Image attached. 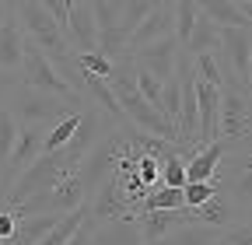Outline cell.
<instances>
[{
    "label": "cell",
    "mask_w": 252,
    "mask_h": 245,
    "mask_svg": "<svg viewBox=\"0 0 252 245\" xmlns=\"http://www.w3.org/2000/svg\"><path fill=\"white\" fill-rule=\"evenodd\" d=\"M74 63L94 77H109V70H112V60L102 53H74Z\"/></svg>",
    "instance_id": "d4e9b609"
},
{
    "label": "cell",
    "mask_w": 252,
    "mask_h": 245,
    "mask_svg": "<svg viewBox=\"0 0 252 245\" xmlns=\"http://www.w3.org/2000/svg\"><path fill=\"white\" fill-rule=\"evenodd\" d=\"M179 224H200L196 207H175V210H140L137 214V231L140 242L151 245L158 238H165L168 231H175Z\"/></svg>",
    "instance_id": "9c48e42d"
},
{
    "label": "cell",
    "mask_w": 252,
    "mask_h": 245,
    "mask_svg": "<svg viewBox=\"0 0 252 245\" xmlns=\"http://www.w3.org/2000/svg\"><path fill=\"white\" fill-rule=\"evenodd\" d=\"M63 35H67L70 53H98V25L91 14V0H70Z\"/></svg>",
    "instance_id": "ba28073f"
},
{
    "label": "cell",
    "mask_w": 252,
    "mask_h": 245,
    "mask_svg": "<svg viewBox=\"0 0 252 245\" xmlns=\"http://www.w3.org/2000/svg\"><path fill=\"white\" fill-rule=\"evenodd\" d=\"M18 81V74H4V70H0V91H4L7 84H14Z\"/></svg>",
    "instance_id": "4316f807"
},
{
    "label": "cell",
    "mask_w": 252,
    "mask_h": 245,
    "mask_svg": "<svg viewBox=\"0 0 252 245\" xmlns=\"http://www.w3.org/2000/svg\"><path fill=\"white\" fill-rule=\"evenodd\" d=\"M217 193V182L214 179H203V182H186L182 186V203L186 207H200L203 200H210Z\"/></svg>",
    "instance_id": "cb8c5ba5"
},
{
    "label": "cell",
    "mask_w": 252,
    "mask_h": 245,
    "mask_svg": "<svg viewBox=\"0 0 252 245\" xmlns=\"http://www.w3.org/2000/svg\"><path fill=\"white\" fill-rule=\"evenodd\" d=\"M14 130H18V122H14V116L0 105V168H4V161H7V151H11V144H14Z\"/></svg>",
    "instance_id": "484cf974"
},
{
    "label": "cell",
    "mask_w": 252,
    "mask_h": 245,
    "mask_svg": "<svg viewBox=\"0 0 252 245\" xmlns=\"http://www.w3.org/2000/svg\"><path fill=\"white\" fill-rule=\"evenodd\" d=\"M217 46H220V28H217L210 18H203V14H200L182 49H186L189 56H196V53H210V49H217Z\"/></svg>",
    "instance_id": "d6986e66"
},
{
    "label": "cell",
    "mask_w": 252,
    "mask_h": 245,
    "mask_svg": "<svg viewBox=\"0 0 252 245\" xmlns=\"http://www.w3.org/2000/svg\"><path fill=\"white\" fill-rule=\"evenodd\" d=\"M7 207H11V203H7V200H4V196H0V210H7Z\"/></svg>",
    "instance_id": "f546056e"
},
{
    "label": "cell",
    "mask_w": 252,
    "mask_h": 245,
    "mask_svg": "<svg viewBox=\"0 0 252 245\" xmlns=\"http://www.w3.org/2000/svg\"><path fill=\"white\" fill-rule=\"evenodd\" d=\"M21 46H25V32L14 21V14H7L0 21V70L4 74H18L21 67Z\"/></svg>",
    "instance_id": "9a60e30c"
},
{
    "label": "cell",
    "mask_w": 252,
    "mask_h": 245,
    "mask_svg": "<svg viewBox=\"0 0 252 245\" xmlns=\"http://www.w3.org/2000/svg\"><path fill=\"white\" fill-rule=\"evenodd\" d=\"M147 11H151L147 0H119V21H116V25H119V32L130 39V32L147 18Z\"/></svg>",
    "instance_id": "7402d4cb"
},
{
    "label": "cell",
    "mask_w": 252,
    "mask_h": 245,
    "mask_svg": "<svg viewBox=\"0 0 252 245\" xmlns=\"http://www.w3.org/2000/svg\"><path fill=\"white\" fill-rule=\"evenodd\" d=\"M11 14L14 21L21 25V32L35 42L49 60L56 56H70V46H67V35H63V25L39 4V0H14L11 4Z\"/></svg>",
    "instance_id": "7a4b0ae2"
},
{
    "label": "cell",
    "mask_w": 252,
    "mask_h": 245,
    "mask_svg": "<svg viewBox=\"0 0 252 245\" xmlns=\"http://www.w3.org/2000/svg\"><path fill=\"white\" fill-rule=\"evenodd\" d=\"M0 105L14 116L18 126H21V122H46V126H53L60 116H67V112L77 109L67 98L49 95V91H39V88H28L21 81H14V84H7L4 91H0Z\"/></svg>",
    "instance_id": "6da1fadb"
},
{
    "label": "cell",
    "mask_w": 252,
    "mask_h": 245,
    "mask_svg": "<svg viewBox=\"0 0 252 245\" xmlns=\"http://www.w3.org/2000/svg\"><path fill=\"white\" fill-rule=\"evenodd\" d=\"M46 122H21V126L14 130V144L7 151V161L4 168H0V189L7 193V186L14 182V175L21 168H28L32 161H35L42 154V137H46Z\"/></svg>",
    "instance_id": "8992f818"
},
{
    "label": "cell",
    "mask_w": 252,
    "mask_h": 245,
    "mask_svg": "<svg viewBox=\"0 0 252 245\" xmlns=\"http://www.w3.org/2000/svg\"><path fill=\"white\" fill-rule=\"evenodd\" d=\"M175 207H186L182 203V186H165V182H154V186L140 196V210H175Z\"/></svg>",
    "instance_id": "ffe728a7"
},
{
    "label": "cell",
    "mask_w": 252,
    "mask_h": 245,
    "mask_svg": "<svg viewBox=\"0 0 252 245\" xmlns=\"http://www.w3.org/2000/svg\"><path fill=\"white\" fill-rule=\"evenodd\" d=\"M7 14H11V4H4V7H0V21H4Z\"/></svg>",
    "instance_id": "83f0119b"
},
{
    "label": "cell",
    "mask_w": 252,
    "mask_h": 245,
    "mask_svg": "<svg viewBox=\"0 0 252 245\" xmlns=\"http://www.w3.org/2000/svg\"><path fill=\"white\" fill-rule=\"evenodd\" d=\"M0 196H4V189H0Z\"/></svg>",
    "instance_id": "4dcf8cb0"
},
{
    "label": "cell",
    "mask_w": 252,
    "mask_h": 245,
    "mask_svg": "<svg viewBox=\"0 0 252 245\" xmlns=\"http://www.w3.org/2000/svg\"><path fill=\"white\" fill-rule=\"evenodd\" d=\"M252 133V95L242 84L220 88L217 105V137L220 140H242Z\"/></svg>",
    "instance_id": "5b68a950"
},
{
    "label": "cell",
    "mask_w": 252,
    "mask_h": 245,
    "mask_svg": "<svg viewBox=\"0 0 252 245\" xmlns=\"http://www.w3.org/2000/svg\"><path fill=\"white\" fill-rule=\"evenodd\" d=\"M91 245H144L140 231H137V217H119V221L91 224Z\"/></svg>",
    "instance_id": "4fadbf2b"
},
{
    "label": "cell",
    "mask_w": 252,
    "mask_h": 245,
    "mask_svg": "<svg viewBox=\"0 0 252 245\" xmlns=\"http://www.w3.org/2000/svg\"><path fill=\"white\" fill-rule=\"evenodd\" d=\"M220 56H224L228 70L235 74V81L249 84L252 81V32L238 25L220 28Z\"/></svg>",
    "instance_id": "30bf717a"
},
{
    "label": "cell",
    "mask_w": 252,
    "mask_h": 245,
    "mask_svg": "<svg viewBox=\"0 0 252 245\" xmlns=\"http://www.w3.org/2000/svg\"><path fill=\"white\" fill-rule=\"evenodd\" d=\"M196 214H200V224H210V228H228V224H235V221H242L245 214L231 203V196L228 193H214L210 200H203L200 207H196Z\"/></svg>",
    "instance_id": "e0dca14e"
},
{
    "label": "cell",
    "mask_w": 252,
    "mask_h": 245,
    "mask_svg": "<svg viewBox=\"0 0 252 245\" xmlns=\"http://www.w3.org/2000/svg\"><path fill=\"white\" fill-rule=\"evenodd\" d=\"M210 245H252V228H249V221L242 217V221H235V224H228V228H220V235H217Z\"/></svg>",
    "instance_id": "603a6c76"
},
{
    "label": "cell",
    "mask_w": 252,
    "mask_h": 245,
    "mask_svg": "<svg viewBox=\"0 0 252 245\" xmlns=\"http://www.w3.org/2000/svg\"><path fill=\"white\" fill-rule=\"evenodd\" d=\"M81 203H88V189H84L81 175L70 172L67 179H60L56 186H49V189H42L35 196L21 200L14 207V214H56V217H60V214H67V210H74Z\"/></svg>",
    "instance_id": "277c9868"
},
{
    "label": "cell",
    "mask_w": 252,
    "mask_h": 245,
    "mask_svg": "<svg viewBox=\"0 0 252 245\" xmlns=\"http://www.w3.org/2000/svg\"><path fill=\"white\" fill-rule=\"evenodd\" d=\"M53 224H56V214H18L14 231L0 245H35Z\"/></svg>",
    "instance_id": "2e32d148"
},
{
    "label": "cell",
    "mask_w": 252,
    "mask_h": 245,
    "mask_svg": "<svg viewBox=\"0 0 252 245\" xmlns=\"http://www.w3.org/2000/svg\"><path fill=\"white\" fill-rule=\"evenodd\" d=\"M18 81L28 84V88H39V91H49V95H60V98H67L70 105H84V98L77 95V91H70L67 84H63V77L56 74V67L49 63V56L32 42L25 35V46H21V67H18Z\"/></svg>",
    "instance_id": "3957f363"
},
{
    "label": "cell",
    "mask_w": 252,
    "mask_h": 245,
    "mask_svg": "<svg viewBox=\"0 0 252 245\" xmlns=\"http://www.w3.org/2000/svg\"><path fill=\"white\" fill-rule=\"evenodd\" d=\"M217 235L220 228H210V224H179L175 231H168L165 238H158L151 245H210Z\"/></svg>",
    "instance_id": "ac0fdd59"
},
{
    "label": "cell",
    "mask_w": 252,
    "mask_h": 245,
    "mask_svg": "<svg viewBox=\"0 0 252 245\" xmlns=\"http://www.w3.org/2000/svg\"><path fill=\"white\" fill-rule=\"evenodd\" d=\"M175 53H179V42L175 35H161V39H154L147 46H137L130 49V56L137 60V67H144L151 77L158 81H168L175 74Z\"/></svg>",
    "instance_id": "8fae6325"
},
{
    "label": "cell",
    "mask_w": 252,
    "mask_h": 245,
    "mask_svg": "<svg viewBox=\"0 0 252 245\" xmlns=\"http://www.w3.org/2000/svg\"><path fill=\"white\" fill-rule=\"evenodd\" d=\"M196 11L203 18H210L217 28H228V25H238V28H249L252 25V11L235 4V0H196Z\"/></svg>",
    "instance_id": "5bb4252c"
},
{
    "label": "cell",
    "mask_w": 252,
    "mask_h": 245,
    "mask_svg": "<svg viewBox=\"0 0 252 245\" xmlns=\"http://www.w3.org/2000/svg\"><path fill=\"white\" fill-rule=\"evenodd\" d=\"M189 60H193V77H196V81H207V84H214V88H228L224 67H220V60H217L214 49H210V53H196V56H189Z\"/></svg>",
    "instance_id": "44dd1931"
},
{
    "label": "cell",
    "mask_w": 252,
    "mask_h": 245,
    "mask_svg": "<svg viewBox=\"0 0 252 245\" xmlns=\"http://www.w3.org/2000/svg\"><path fill=\"white\" fill-rule=\"evenodd\" d=\"M88 214H91V221L98 224V221H119V217H137L133 214V203L126 200V193L119 189V179L109 175L105 182H98V186L91 189L88 196Z\"/></svg>",
    "instance_id": "52a82bcc"
},
{
    "label": "cell",
    "mask_w": 252,
    "mask_h": 245,
    "mask_svg": "<svg viewBox=\"0 0 252 245\" xmlns=\"http://www.w3.org/2000/svg\"><path fill=\"white\" fill-rule=\"evenodd\" d=\"M161 35H172V4H158L147 11V18L130 32V39H126V49H137V46H147L154 39Z\"/></svg>",
    "instance_id": "7c38bea8"
},
{
    "label": "cell",
    "mask_w": 252,
    "mask_h": 245,
    "mask_svg": "<svg viewBox=\"0 0 252 245\" xmlns=\"http://www.w3.org/2000/svg\"><path fill=\"white\" fill-rule=\"evenodd\" d=\"M147 4H151V7H158V4H172V0H147Z\"/></svg>",
    "instance_id": "f1b7e54d"
}]
</instances>
